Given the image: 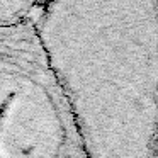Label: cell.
Returning <instances> with one entry per match:
<instances>
[{"label": "cell", "instance_id": "1", "mask_svg": "<svg viewBox=\"0 0 158 158\" xmlns=\"http://www.w3.org/2000/svg\"><path fill=\"white\" fill-rule=\"evenodd\" d=\"M34 7V0H0V27L26 21Z\"/></svg>", "mask_w": 158, "mask_h": 158}, {"label": "cell", "instance_id": "2", "mask_svg": "<svg viewBox=\"0 0 158 158\" xmlns=\"http://www.w3.org/2000/svg\"><path fill=\"white\" fill-rule=\"evenodd\" d=\"M36 2V7H41V9H44V7H48L49 4H53V2H56V0H34Z\"/></svg>", "mask_w": 158, "mask_h": 158}]
</instances>
